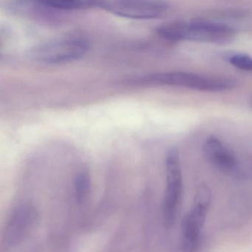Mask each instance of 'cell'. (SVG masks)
<instances>
[{
	"label": "cell",
	"instance_id": "obj_1",
	"mask_svg": "<svg viewBox=\"0 0 252 252\" xmlns=\"http://www.w3.org/2000/svg\"><path fill=\"white\" fill-rule=\"evenodd\" d=\"M157 33L172 42L195 41L213 44L228 43L235 35L234 29L227 25L200 20L165 23L158 27Z\"/></svg>",
	"mask_w": 252,
	"mask_h": 252
},
{
	"label": "cell",
	"instance_id": "obj_2",
	"mask_svg": "<svg viewBox=\"0 0 252 252\" xmlns=\"http://www.w3.org/2000/svg\"><path fill=\"white\" fill-rule=\"evenodd\" d=\"M91 45L80 36H63L40 44L31 51L33 60L44 64H68L85 57Z\"/></svg>",
	"mask_w": 252,
	"mask_h": 252
},
{
	"label": "cell",
	"instance_id": "obj_3",
	"mask_svg": "<svg viewBox=\"0 0 252 252\" xmlns=\"http://www.w3.org/2000/svg\"><path fill=\"white\" fill-rule=\"evenodd\" d=\"M144 85L172 86L202 91H222L234 88V82L225 78L202 76L189 72L174 71L146 75L139 79Z\"/></svg>",
	"mask_w": 252,
	"mask_h": 252
},
{
	"label": "cell",
	"instance_id": "obj_4",
	"mask_svg": "<svg viewBox=\"0 0 252 252\" xmlns=\"http://www.w3.org/2000/svg\"><path fill=\"white\" fill-rule=\"evenodd\" d=\"M211 197L210 189L206 184H202L198 187L194 207L183 220L182 244L186 252H194L197 250L200 232L210 205Z\"/></svg>",
	"mask_w": 252,
	"mask_h": 252
},
{
	"label": "cell",
	"instance_id": "obj_5",
	"mask_svg": "<svg viewBox=\"0 0 252 252\" xmlns=\"http://www.w3.org/2000/svg\"><path fill=\"white\" fill-rule=\"evenodd\" d=\"M166 180L163 215L165 223L171 226L176 220L182 193V173L179 153L176 149H171L166 155Z\"/></svg>",
	"mask_w": 252,
	"mask_h": 252
},
{
	"label": "cell",
	"instance_id": "obj_6",
	"mask_svg": "<svg viewBox=\"0 0 252 252\" xmlns=\"http://www.w3.org/2000/svg\"><path fill=\"white\" fill-rule=\"evenodd\" d=\"M96 7L123 18L153 20L163 15L169 5L163 1H106L96 2Z\"/></svg>",
	"mask_w": 252,
	"mask_h": 252
},
{
	"label": "cell",
	"instance_id": "obj_7",
	"mask_svg": "<svg viewBox=\"0 0 252 252\" xmlns=\"http://www.w3.org/2000/svg\"><path fill=\"white\" fill-rule=\"evenodd\" d=\"M203 150L206 158L217 169L237 176L242 162L219 138L209 137L203 144Z\"/></svg>",
	"mask_w": 252,
	"mask_h": 252
},
{
	"label": "cell",
	"instance_id": "obj_8",
	"mask_svg": "<svg viewBox=\"0 0 252 252\" xmlns=\"http://www.w3.org/2000/svg\"><path fill=\"white\" fill-rule=\"evenodd\" d=\"M91 191V179L89 172L82 170L75 178L74 192L76 201L79 204L85 203L90 197Z\"/></svg>",
	"mask_w": 252,
	"mask_h": 252
},
{
	"label": "cell",
	"instance_id": "obj_9",
	"mask_svg": "<svg viewBox=\"0 0 252 252\" xmlns=\"http://www.w3.org/2000/svg\"><path fill=\"white\" fill-rule=\"evenodd\" d=\"M46 6L56 11H78L86 10L96 7V2H82V1H42Z\"/></svg>",
	"mask_w": 252,
	"mask_h": 252
},
{
	"label": "cell",
	"instance_id": "obj_10",
	"mask_svg": "<svg viewBox=\"0 0 252 252\" xmlns=\"http://www.w3.org/2000/svg\"><path fill=\"white\" fill-rule=\"evenodd\" d=\"M228 60L233 67L238 70L252 73V57L250 56L245 54H232Z\"/></svg>",
	"mask_w": 252,
	"mask_h": 252
}]
</instances>
